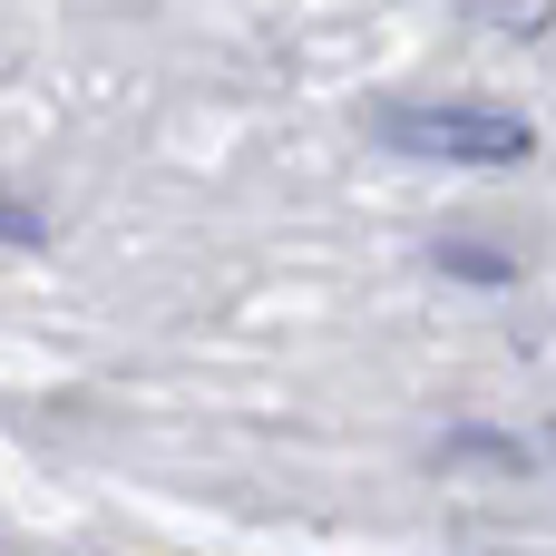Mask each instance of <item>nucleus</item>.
Wrapping results in <instances>:
<instances>
[{
  "label": "nucleus",
  "mask_w": 556,
  "mask_h": 556,
  "mask_svg": "<svg viewBox=\"0 0 556 556\" xmlns=\"http://www.w3.org/2000/svg\"><path fill=\"white\" fill-rule=\"evenodd\" d=\"M401 156H440V166H518L528 156V117L479 108V98H401L371 117Z\"/></svg>",
  "instance_id": "obj_1"
}]
</instances>
